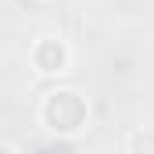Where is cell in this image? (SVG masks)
<instances>
[{"label": "cell", "mask_w": 154, "mask_h": 154, "mask_svg": "<svg viewBox=\"0 0 154 154\" xmlns=\"http://www.w3.org/2000/svg\"><path fill=\"white\" fill-rule=\"evenodd\" d=\"M39 118L47 129L68 136V133H79L86 125V100L79 97L75 90H50L43 97V108H39Z\"/></svg>", "instance_id": "1"}, {"label": "cell", "mask_w": 154, "mask_h": 154, "mask_svg": "<svg viewBox=\"0 0 154 154\" xmlns=\"http://www.w3.org/2000/svg\"><path fill=\"white\" fill-rule=\"evenodd\" d=\"M4 154H14V147H4Z\"/></svg>", "instance_id": "4"}, {"label": "cell", "mask_w": 154, "mask_h": 154, "mask_svg": "<svg viewBox=\"0 0 154 154\" xmlns=\"http://www.w3.org/2000/svg\"><path fill=\"white\" fill-rule=\"evenodd\" d=\"M32 61H36L39 72H65L68 65V47L61 39H39L36 50H32Z\"/></svg>", "instance_id": "2"}, {"label": "cell", "mask_w": 154, "mask_h": 154, "mask_svg": "<svg viewBox=\"0 0 154 154\" xmlns=\"http://www.w3.org/2000/svg\"><path fill=\"white\" fill-rule=\"evenodd\" d=\"M129 154H154V129L143 125L129 136Z\"/></svg>", "instance_id": "3"}]
</instances>
